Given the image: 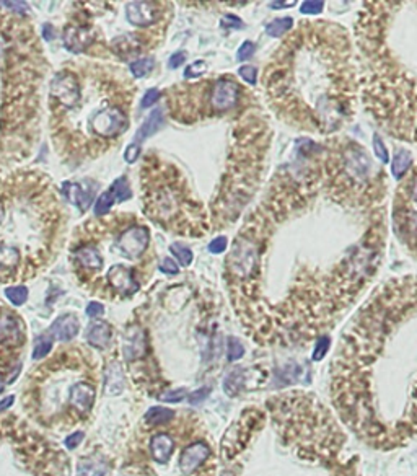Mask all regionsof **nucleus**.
I'll return each mask as SVG.
<instances>
[{
	"instance_id": "bb28decb",
	"label": "nucleus",
	"mask_w": 417,
	"mask_h": 476,
	"mask_svg": "<svg viewBox=\"0 0 417 476\" xmlns=\"http://www.w3.org/2000/svg\"><path fill=\"white\" fill-rule=\"evenodd\" d=\"M114 201H118L116 199V194L113 193V191H106L98 198V201H96V206H95V214L98 217H103L109 212V209L113 207Z\"/></svg>"
},
{
	"instance_id": "37998d69",
	"label": "nucleus",
	"mask_w": 417,
	"mask_h": 476,
	"mask_svg": "<svg viewBox=\"0 0 417 476\" xmlns=\"http://www.w3.org/2000/svg\"><path fill=\"white\" fill-rule=\"evenodd\" d=\"M158 98H160V92L157 90V88H152V90H149L147 93H145V96L142 98L140 106L142 108H149V106H152Z\"/></svg>"
},
{
	"instance_id": "b1692460",
	"label": "nucleus",
	"mask_w": 417,
	"mask_h": 476,
	"mask_svg": "<svg viewBox=\"0 0 417 476\" xmlns=\"http://www.w3.org/2000/svg\"><path fill=\"white\" fill-rule=\"evenodd\" d=\"M292 26H294V19L286 17V19H276L274 21H270V23L266 26V31H268L269 37H282V34L287 33Z\"/></svg>"
},
{
	"instance_id": "4be33fe9",
	"label": "nucleus",
	"mask_w": 417,
	"mask_h": 476,
	"mask_svg": "<svg viewBox=\"0 0 417 476\" xmlns=\"http://www.w3.org/2000/svg\"><path fill=\"white\" fill-rule=\"evenodd\" d=\"M173 417H175V411H173V409H168L163 406H153L145 413L144 420L147 421L150 426H160V424H167V422H170Z\"/></svg>"
},
{
	"instance_id": "423d86ee",
	"label": "nucleus",
	"mask_w": 417,
	"mask_h": 476,
	"mask_svg": "<svg viewBox=\"0 0 417 476\" xmlns=\"http://www.w3.org/2000/svg\"><path fill=\"white\" fill-rule=\"evenodd\" d=\"M30 30L31 26L23 21V19H20V17L0 15V57L6 54L8 49ZM12 163H17V158L13 157L6 144L0 141V170L12 165Z\"/></svg>"
},
{
	"instance_id": "9d476101",
	"label": "nucleus",
	"mask_w": 417,
	"mask_h": 476,
	"mask_svg": "<svg viewBox=\"0 0 417 476\" xmlns=\"http://www.w3.org/2000/svg\"><path fill=\"white\" fill-rule=\"evenodd\" d=\"M163 3L132 2L126 7V17L136 26H150L162 19Z\"/></svg>"
},
{
	"instance_id": "3c124183",
	"label": "nucleus",
	"mask_w": 417,
	"mask_h": 476,
	"mask_svg": "<svg viewBox=\"0 0 417 476\" xmlns=\"http://www.w3.org/2000/svg\"><path fill=\"white\" fill-rule=\"evenodd\" d=\"M3 391V382H0V393Z\"/></svg>"
},
{
	"instance_id": "de8ad7c7",
	"label": "nucleus",
	"mask_w": 417,
	"mask_h": 476,
	"mask_svg": "<svg viewBox=\"0 0 417 476\" xmlns=\"http://www.w3.org/2000/svg\"><path fill=\"white\" fill-rule=\"evenodd\" d=\"M184 57H186V54H184L183 51H180V52H176V54H173L170 62H168V68H170V69H178L180 65L184 62Z\"/></svg>"
},
{
	"instance_id": "9b49d317",
	"label": "nucleus",
	"mask_w": 417,
	"mask_h": 476,
	"mask_svg": "<svg viewBox=\"0 0 417 476\" xmlns=\"http://www.w3.org/2000/svg\"><path fill=\"white\" fill-rule=\"evenodd\" d=\"M147 353V336L145 331L140 327L127 328L126 335L122 336V355L127 362H134V360L144 358Z\"/></svg>"
},
{
	"instance_id": "393cba45",
	"label": "nucleus",
	"mask_w": 417,
	"mask_h": 476,
	"mask_svg": "<svg viewBox=\"0 0 417 476\" xmlns=\"http://www.w3.org/2000/svg\"><path fill=\"white\" fill-rule=\"evenodd\" d=\"M52 348V340L50 335H41L38 336L36 340H34V346H33V359L34 360H39L43 358H46L47 354H50V351Z\"/></svg>"
},
{
	"instance_id": "a18cd8bd",
	"label": "nucleus",
	"mask_w": 417,
	"mask_h": 476,
	"mask_svg": "<svg viewBox=\"0 0 417 476\" xmlns=\"http://www.w3.org/2000/svg\"><path fill=\"white\" fill-rule=\"evenodd\" d=\"M105 313V309L103 305L98 304V302H92L90 305L87 307V315L90 318H95V317H101V315Z\"/></svg>"
},
{
	"instance_id": "58836bf2",
	"label": "nucleus",
	"mask_w": 417,
	"mask_h": 476,
	"mask_svg": "<svg viewBox=\"0 0 417 476\" xmlns=\"http://www.w3.org/2000/svg\"><path fill=\"white\" fill-rule=\"evenodd\" d=\"M374 147H375L376 157H378L380 162H381V163H387V162H388V152H387V149H385L383 141H381L378 136H375V139H374Z\"/></svg>"
},
{
	"instance_id": "1a4fd4ad",
	"label": "nucleus",
	"mask_w": 417,
	"mask_h": 476,
	"mask_svg": "<svg viewBox=\"0 0 417 476\" xmlns=\"http://www.w3.org/2000/svg\"><path fill=\"white\" fill-rule=\"evenodd\" d=\"M106 281H108L111 291L119 293V296H132L139 291L136 268L124 266L121 262L109 266L108 273H106Z\"/></svg>"
},
{
	"instance_id": "c756f323",
	"label": "nucleus",
	"mask_w": 417,
	"mask_h": 476,
	"mask_svg": "<svg viewBox=\"0 0 417 476\" xmlns=\"http://www.w3.org/2000/svg\"><path fill=\"white\" fill-rule=\"evenodd\" d=\"M170 250L175 253V256L178 258L180 262L183 266H189L193 262V251L189 250V247H186L183 243H173Z\"/></svg>"
},
{
	"instance_id": "8fccbe9b",
	"label": "nucleus",
	"mask_w": 417,
	"mask_h": 476,
	"mask_svg": "<svg viewBox=\"0 0 417 476\" xmlns=\"http://www.w3.org/2000/svg\"><path fill=\"white\" fill-rule=\"evenodd\" d=\"M225 19H227V20H230V21H222V23H224L225 26H230V25H235V26H237V28H239V26H242V21H239L238 19H237V17H232V15H230V17H225Z\"/></svg>"
},
{
	"instance_id": "f257e3e1",
	"label": "nucleus",
	"mask_w": 417,
	"mask_h": 476,
	"mask_svg": "<svg viewBox=\"0 0 417 476\" xmlns=\"http://www.w3.org/2000/svg\"><path fill=\"white\" fill-rule=\"evenodd\" d=\"M305 163L279 173L227 258L233 282L276 278L295 323L319 327L374 278L387 242V183L356 141H305Z\"/></svg>"
},
{
	"instance_id": "6e6552de",
	"label": "nucleus",
	"mask_w": 417,
	"mask_h": 476,
	"mask_svg": "<svg viewBox=\"0 0 417 476\" xmlns=\"http://www.w3.org/2000/svg\"><path fill=\"white\" fill-rule=\"evenodd\" d=\"M118 248L122 258L137 261V258L145 255L150 245V232L145 225H129L121 230L116 238Z\"/></svg>"
},
{
	"instance_id": "f8f14e48",
	"label": "nucleus",
	"mask_w": 417,
	"mask_h": 476,
	"mask_svg": "<svg viewBox=\"0 0 417 476\" xmlns=\"http://www.w3.org/2000/svg\"><path fill=\"white\" fill-rule=\"evenodd\" d=\"M211 455V448L204 442H194L186 447L180 458V470L184 475H193Z\"/></svg>"
},
{
	"instance_id": "2f4dec72",
	"label": "nucleus",
	"mask_w": 417,
	"mask_h": 476,
	"mask_svg": "<svg viewBox=\"0 0 417 476\" xmlns=\"http://www.w3.org/2000/svg\"><path fill=\"white\" fill-rule=\"evenodd\" d=\"M243 354H245V348H243L242 342H239L237 338L230 336L228 341H227V358H228L230 362H235V360H238Z\"/></svg>"
},
{
	"instance_id": "c85d7f7f",
	"label": "nucleus",
	"mask_w": 417,
	"mask_h": 476,
	"mask_svg": "<svg viewBox=\"0 0 417 476\" xmlns=\"http://www.w3.org/2000/svg\"><path fill=\"white\" fill-rule=\"evenodd\" d=\"M153 64H155L153 59H150V57H145V59H137L134 62H131L129 69H131V72H132V75H134V77L142 79L153 69Z\"/></svg>"
},
{
	"instance_id": "f3484780",
	"label": "nucleus",
	"mask_w": 417,
	"mask_h": 476,
	"mask_svg": "<svg viewBox=\"0 0 417 476\" xmlns=\"http://www.w3.org/2000/svg\"><path fill=\"white\" fill-rule=\"evenodd\" d=\"M175 440L168 434H157L150 440V453L157 464H167L173 455Z\"/></svg>"
},
{
	"instance_id": "f03ea898",
	"label": "nucleus",
	"mask_w": 417,
	"mask_h": 476,
	"mask_svg": "<svg viewBox=\"0 0 417 476\" xmlns=\"http://www.w3.org/2000/svg\"><path fill=\"white\" fill-rule=\"evenodd\" d=\"M270 110L288 126L328 136L354 118L362 72L349 31L305 20L284 39L264 70Z\"/></svg>"
},
{
	"instance_id": "f704fd0d",
	"label": "nucleus",
	"mask_w": 417,
	"mask_h": 476,
	"mask_svg": "<svg viewBox=\"0 0 417 476\" xmlns=\"http://www.w3.org/2000/svg\"><path fill=\"white\" fill-rule=\"evenodd\" d=\"M183 398H186V390L184 389L168 390V391H165V393L160 395V400H163V402H168V403H180Z\"/></svg>"
},
{
	"instance_id": "0eeeda50",
	"label": "nucleus",
	"mask_w": 417,
	"mask_h": 476,
	"mask_svg": "<svg viewBox=\"0 0 417 476\" xmlns=\"http://www.w3.org/2000/svg\"><path fill=\"white\" fill-rule=\"evenodd\" d=\"M242 87L232 79H219L217 82L208 88L207 100L208 108L215 113H225V111H232L238 106L242 100Z\"/></svg>"
},
{
	"instance_id": "c9c22d12",
	"label": "nucleus",
	"mask_w": 417,
	"mask_h": 476,
	"mask_svg": "<svg viewBox=\"0 0 417 476\" xmlns=\"http://www.w3.org/2000/svg\"><path fill=\"white\" fill-rule=\"evenodd\" d=\"M239 75H242V79L245 80L246 83H250V85H256V79H258V72H256V69L253 68V65H243L242 69L238 70Z\"/></svg>"
},
{
	"instance_id": "4c0bfd02",
	"label": "nucleus",
	"mask_w": 417,
	"mask_h": 476,
	"mask_svg": "<svg viewBox=\"0 0 417 476\" xmlns=\"http://www.w3.org/2000/svg\"><path fill=\"white\" fill-rule=\"evenodd\" d=\"M323 6H325V2H303L300 12L305 13V15H317V13L323 10Z\"/></svg>"
},
{
	"instance_id": "79ce46f5",
	"label": "nucleus",
	"mask_w": 417,
	"mask_h": 476,
	"mask_svg": "<svg viewBox=\"0 0 417 476\" xmlns=\"http://www.w3.org/2000/svg\"><path fill=\"white\" fill-rule=\"evenodd\" d=\"M253 52H255V44L251 41H245L242 44V48L238 49V59L239 61H246L250 59L253 56Z\"/></svg>"
},
{
	"instance_id": "aec40b11",
	"label": "nucleus",
	"mask_w": 417,
	"mask_h": 476,
	"mask_svg": "<svg viewBox=\"0 0 417 476\" xmlns=\"http://www.w3.org/2000/svg\"><path fill=\"white\" fill-rule=\"evenodd\" d=\"M163 127V114H162V110H153L152 113H150V116L147 118V121L142 124L139 131L136 132V139L137 142H142L145 141L147 137L153 136L155 132H158L160 129Z\"/></svg>"
},
{
	"instance_id": "a211bd4d",
	"label": "nucleus",
	"mask_w": 417,
	"mask_h": 476,
	"mask_svg": "<svg viewBox=\"0 0 417 476\" xmlns=\"http://www.w3.org/2000/svg\"><path fill=\"white\" fill-rule=\"evenodd\" d=\"M124 372L119 362H111L105 373V389L106 393L118 397L124 391Z\"/></svg>"
},
{
	"instance_id": "72a5a7b5",
	"label": "nucleus",
	"mask_w": 417,
	"mask_h": 476,
	"mask_svg": "<svg viewBox=\"0 0 417 476\" xmlns=\"http://www.w3.org/2000/svg\"><path fill=\"white\" fill-rule=\"evenodd\" d=\"M211 391H212L211 386H202V389H199L196 391H193V393H189L186 398H188L189 404H193V406H197L199 403H202L204 400H206L208 395H211Z\"/></svg>"
},
{
	"instance_id": "5701e85b",
	"label": "nucleus",
	"mask_w": 417,
	"mask_h": 476,
	"mask_svg": "<svg viewBox=\"0 0 417 476\" xmlns=\"http://www.w3.org/2000/svg\"><path fill=\"white\" fill-rule=\"evenodd\" d=\"M412 165V157L407 150H399L394 155L393 163H392V173L394 178H403V175H406L407 170H409Z\"/></svg>"
},
{
	"instance_id": "09e8293b",
	"label": "nucleus",
	"mask_w": 417,
	"mask_h": 476,
	"mask_svg": "<svg viewBox=\"0 0 417 476\" xmlns=\"http://www.w3.org/2000/svg\"><path fill=\"white\" fill-rule=\"evenodd\" d=\"M13 402H15V397H13V395H10V397H7L6 400H2V402H0V411H2V409L10 408L12 404H13Z\"/></svg>"
},
{
	"instance_id": "6ab92c4d",
	"label": "nucleus",
	"mask_w": 417,
	"mask_h": 476,
	"mask_svg": "<svg viewBox=\"0 0 417 476\" xmlns=\"http://www.w3.org/2000/svg\"><path fill=\"white\" fill-rule=\"evenodd\" d=\"M108 471V462L103 455H90L80 460L77 476H105Z\"/></svg>"
},
{
	"instance_id": "a878e982",
	"label": "nucleus",
	"mask_w": 417,
	"mask_h": 476,
	"mask_svg": "<svg viewBox=\"0 0 417 476\" xmlns=\"http://www.w3.org/2000/svg\"><path fill=\"white\" fill-rule=\"evenodd\" d=\"M243 386V373L242 371H233L224 382V390L225 393L230 395V397H235Z\"/></svg>"
},
{
	"instance_id": "2eb2a0df",
	"label": "nucleus",
	"mask_w": 417,
	"mask_h": 476,
	"mask_svg": "<svg viewBox=\"0 0 417 476\" xmlns=\"http://www.w3.org/2000/svg\"><path fill=\"white\" fill-rule=\"evenodd\" d=\"M93 403H95V389L90 384L80 382V384L72 386V390H70V404L78 413L85 415L92 409Z\"/></svg>"
},
{
	"instance_id": "4468645a",
	"label": "nucleus",
	"mask_w": 417,
	"mask_h": 476,
	"mask_svg": "<svg viewBox=\"0 0 417 476\" xmlns=\"http://www.w3.org/2000/svg\"><path fill=\"white\" fill-rule=\"evenodd\" d=\"M111 338H113V328L105 320H95L87 328V341L93 348L106 349L109 346Z\"/></svg>"
},
{
	"instance_id": "39448f33",
	"label": "nucleus",
	"mask_w": 417,
	"mask_h": 476,
	"mask_svg": "<svg viewBox=\"0 0 417 476\" xmlns=\"http://www.w3.org/2000/svg\"><path fill=\"white\" fill-rule=\"evenodd\" d=\"M393 230L417 260V163L411 165L393 198Z\"/></svg>"
},
{
	"instance_id": "cd10ccee",
	"label": "nucleus",
	"mask_w": 417,
	"mask_h": 476,
	"mask_svg": "<svg viewBox=\"0 0 417 476\" xmlns=\"http://www.w3.org/2000/svg\"><path fill=\"white\" fill-rule=\"evenodd\" d=\"M6 296L7 299L12 302L15 307H20L23 305L26 299H28V289L25 286H13V287H7L6 289Z\"/></svg>"
},
{
	"instance_id": "a19ab883",
	"label": "nucleus",
	"mask_w": 417,
	"mask_h": 476,
	"mask_svg": "<svg viewBox=\"0 0 417 476\" xmlns=\"http://www.w3.org/2000/svg\"><path fill=\"white\" fill-rule=\"evenodd\" d=\"M139 154H140V147L136 142V144H131L126 149V152H124V160H126L127 163H134V162H137V157H139Z\"/></svg>"
},
{
	"instance_id": "dca6fc26",
	"label": "nucleus",
	"mask_w": 417,
	"mask_h": 476,
	"mask_svg": "<svg viewBox=\"0 0 417 476\" xmlns=\"http://www.w3.org/2000/svg\"><path fill=\"white\" fill-rule=\"evenodd\" d=\"M78 320L75 315L65 313L61 315L59 318L54 320V323L51 324V335L56 338L57 341H70L77 336L78 333Z\"/></svg>"
},
{
	"instance_id": "20e7f679",
	"label": "nucleus",
	"mask_w": 417,
	"mask_h": 476,
	"mask_svg": "<svg viewBox=\"0 0 417 476\" xmlns=\"http://www.w3.org/2000/svg\"><path fill=\"white\" fill-rule=\"evenodd\" d=\"M47 180L17 173L0 180V279L41 269L56 245L61 211Z\"/></svg>"
},
{
	"instance_id": "ea45409f",
	"label": "nucleus",
	"mask_w": 417,
	"mask_h": 476,
	"mask_svg": "<svg viewBox=\"0 0 417 476\" xmlns=\"http://www.w3.org/2000/svg\"><path fill=\"white\" fill-rule=\"evenodd\" d=\"M227 250V238L219 237L215 240H212L211 245H208V251L214 253V255H219V253H224Z\"/></svg>"
},
{
	"instance_id": "49530a36",
	"label": "nucleus",
	"mask_w": 417,
	"mask_h": 476,
	"mask_svg": "<svg viewBox=\"0 0 417 476\" xmlns=\"http://www.w3.org/2000/svg\"><path fill=\"white\" fill-rule=\"evenodd\" d=\"M163 271V273H167V274H176L178 273V266H176V262L171 260V258H165L162 262V268H160Z\"/></svg>"
},
{
	"instance_id": "e433bc0d",
	"label": "nucleus",
	"mask_w": 417,
	"mask_h": 476,
	"mask_svg": "<svg viewBox=\"0 0 417 476\" xmlns=\"http://www.w3.org/2000/svg\"><path fill=\"white\" fill-rule=\"evenodd\" d=\"M204 70H206V62L197 61V62H194V64H191L188 69H186L184 77H186V79L199 77V75H202V74H204Z\"/></svg>"
},
{
	"instance_id": "412c9836",
	"label": "nucleus",
	"mask_w": 417,
	"mask_h": 476,
	"mask_svg": "<svg viewBox=\"0 0 417 476\" xmlns=\"http://www.w3.org/2000/svg\"><path fill=\"white\" fill-rule=\"evenodd\" d=\"M64 191L65 194H67L69 201L75 204L80 211L85 212L88 207H90V203L93 199V194L92 193H85L82 188H80V185L77 183H65L64 185Z\"/></svg>"
},
{
	"instance_id": "473e14b6",
	"label": "nucleus",
	"mask_w": 417,
	"mask_h": 476,
	"mask_svg": "<svg viewBox=\"0 0 417 476\" xmlns=\"http://www.w3.org/2000/svg\"><path fill=\"white\" fill-rule=\"evenodd\" d=\"M328 349H330V338L321 336V338H319V340L317 341V344H314L312 359H313V360H321V359L326 355Z\"/></svg>"
},
{
	"instance_id": "c03bdc74",
	"label": "nucleus",
	"mask_w": 417,
	"mask_h": 476,
	"mask_svg": "<svg viewBox=\"0 0 417 476\" xmlns=\"http://www.w3.org/2000/svg\"><path fill=\"white\" fill-rule=\"evenodd\" d=\"M83 440V433H74L70 434L67 439H65V447L69 448V451H72V448H77L80 444H82Z\"/></svg>"
},
{
	"instance_id": "7c9ffc66",
	"label": "nucleus",
	"mask_w": 417,
	"mask_h": 476,
	"mask_svg": "<svg viewBox=\"0 0 417 476\" xmlns=\"http://www.w3.org/2000/svg\"><path fill=\"white\" fill-rule=\"evenodd\" d=\"M113 191L114 194H116V199L118 201H126V199L131 198V189H129V185H127V180L126 178H119L113 183V186L109 188Z\"/></svg>"
},
{
	"instance_id": "ddd939ff",
	"label": "nucleus",
	"mask_w": 417,
	"mask_h": 476,
	"mask_svg": "<svg viewBox=\"0 0 417 476\" xmlns=\"http://www.w3.org/2000/svg\"><path fill=\"white\" fill-rule=\"evenodd\" d=\"M96 34L93 33L87 26H75V28H67L64 33V43L70 51L74 52H82L85 51V48L95 41Z\"/></svg>"
},
{
	"instance_id": "7ed1b4c3",
	"label": "nucleus",
	"mask_w": 417,
	"mask_h": 476,
	"mask_svg": "<svg viewBox=\"0 0 417 476\" xmlns=\"http://www.w3.org/2000/svg\"><path fill=\"white\" fill-rule=\"evenodd\" d=\"M362 100L389 136L417 144V2H367L356 25Z\"/></svg>"
}]
</instances>
